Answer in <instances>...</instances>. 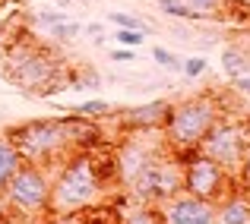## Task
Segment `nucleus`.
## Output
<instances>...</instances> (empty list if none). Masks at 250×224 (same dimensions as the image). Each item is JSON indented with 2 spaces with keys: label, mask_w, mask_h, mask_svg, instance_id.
<instances>
[{
  "label": "nucleus",
  "mask_w": 250,
  "mask_h": 224,
  "mask_svg": "<svg viewBox=\"0 0 250 224\" xmlns=\"http://www.w3.org/2000/svg\"><path fill=\"white\" fill-rule=\"evenodd\" d=\"M22 168V155L13 146L10 136H0V193L6 189V183L13 180V174Z\"/></svg>",
  "instance_id": "ddd939ff"
},
{
  "label": "nucleus",
  "mask_w": 250,
  "mask_h": 224,
  "mask_svg": "<svg viewBox=\"0 0 250 224\" xmlns=\"http://www.w3.org/2000/svg\"><path fill=\"white\" fill-rule=\"evenodd\" d=\"M155 212H159L162 224H215V202L200 199V196L187 193V189L159 202Z\"/></svg>",
  "instance_id": "9d476101"
},
{
  "label": "nucleus",
  "mask_w": 250,
  "mask_h": 224,
  "mask_svg": "<svg viewBox=\"0 0 250 224\" xmlns=\"http://www.w3.org/2000/svg\"><path fill=\"white\" fill-rule=\"evenodd\" d=\"M108 22H114L117 29H136V32H143V35H152V32H155L146 19L133 16V13H108Z\"/></svg>",
  "instance_id": "dca6fc26"
},
{
  "label": "nucleus",
  "mask_w": 250,
  "mask_h": 224,
  "mask_svg": "<svg viewBox=\"0 0 250 224\" xmlns=\"http://www.w3.org/2000/svg\"><path fill=\"white\" fill-rule=\"evenodd\" d=\"M231 79H234V89L244 92V95L250 98V76H231Z\"/></svg>",
  "instance_id": "c85d7f7f"
},
{
  "label": "nucleus",
  "mask_w": 250,
  "mask_h": 224,
  "mask_svg": "<svg viewBox=\"0 0 250 224\" xmlns=\"http://www.w3.org/2000/svg\"><path fill=\"white\" fill-rule=\"evenodd\" d=\"M13 146L19 149L22 161L57 168L70 151L92 149L98 142V127L92 117H42V120H25L6 130Z\"/></svg>",
  "instance_id": "f257e3e1"
},
{
  "label": "nucleus",
  "mask_w": 250,
  "mask_h": 224,
  "mask_svg": "<svg viewBox=\"0 0 250 224\" xmlns=\"http://www.w3.org/2000/svg\"><path fill=\"white\" fill-rule=\"evenodd\" d=\"M184 189L200 196V199L219 202L222 196L231 189V174H228L225 168H219L212 158L193 151V155L184 158Z\"/></svg>",
  "instance_id": "6e6552de"
},
{
  "label": "nucleus",
  "mask_w": 250,
  "mask_h": 224,
  "mask_svg": "<svg viewBox=\"0 0 250 224\" xmlns=\"http://www.w3.org/2000/svg\"><path fill=\"white\" fill-rule=\"evenodd\" d=\"M209 70V60L206 57H187V60H184V67H181V73H184V79H196V76H203Z\"/></svg>",
  "instance_id": "a878e982"
},
{
  "label": "nucleus",
  "mask_w": 250,
  "mask_h": 224,
  "mask_svg": "<svg viewBox=\"0 0 250 224\" xmlns=\"http://www.w3.org/2000/svg\"><path fill=\"white\" fill-rule=\"evenodd\" d=\"M171 111V101L165 98H159V101H146V104H136V108H127L121 117L124 130H130V133H136V130H155L165 123Z\"/></svg>",
  "instance_id": "9b49d317"
},
{
  "label": "nucleus",
  "mask_w": 250,
  "mask_h": 224,
  "mask_svg": "<svg viewBox=\"0 0 250 224\" xmlns=\"http://www.w3.org/2000/svg\"><path fill=\"white\" fill-rule=\"evenodd\" d=\"M6 224H29V221H16V218H10V221H6Z\"/></svg>",
  "instance_id": "473e14b6"
},
{
  "label": "nucleus",
  "mask_w": 250,
  "mask_h": 224,
  "mask_svg": "<svg viewBox=\"0 0 250 224\" xmlns=\"http://www.w3.org/2000/svg\"><path fill=\"white\" fill-rule=\"evenodd\" d=\"M114 41L121 44V48H140L143 41H146V35H143V32H136V29H117L114 32Z\"/></svg>",
  "instance_id": "393cba45"
},
{
  "label": "nucleus",
  "mask_w": 250,
  "mask_h": 224,
  "mask_svg": "<svg viewBox=\"0 0 250 224\" xmlns=\"http://www.w3.org/2000/svg\"><path fill=\"white\" fill-rule=\"evenodd\" d=\"M219 117H222V108L215 95H193V98H184V101L171 104L165 123H162L165 149L184 161L187 155H193L200 149L203 136L209 133V127Z\"/></svg>",
  "instance_id": "20e7f679"
},
{
  "label": "nucleus",
  "mask_w": 250,
  "mask_h": 224,
  "mask_svg": "<svg viewBox=\"0 0 250 224\" xmlns=\"http://www.w3.org/2000/svg\"><path fill=\"white\" fill-rule=\"evenodd\" d=\"M215 224H250V199L244 193H225L215 202Z\"/></svg>",
  "instance_id": "f8f14e48"
},
{
  "label": "nucleus",
  "mask_w": 250,
  "mask_h": 224,
  "mask_svg": "<svg viewBox=\"0 0 250 224\" xmlns=\"http://www.w3.org/2000/svg\"><path fill=\"white\" fill-rule=\"evenodd\" d=\"M3 202L16 221L35 224L42 218H51V174H48V168L22 161V168L6 183Z\"/></svg>",
  "instance_id": "39448f33"
},
{
  "label": "nucleus",
  "mask_w": 250,
  "mask_h": 224,
  "mask_svg": "<svg viewBox=\"0 0 250 224\" xmlns=\"http://www.w3.org/2000/svg\"><path fill=\"white\" fill-rule=\"evenodd\" d=\"M85 32H89V35H92V38H95V41H98V44H102V41H104V29H102V25H98V22H95V25H85Z\"/></svg>",
  "instance_id": "c756f323"
},
{
  "label": "nucleus",
  "mask_w": 250,
  "mask_h": 224,
  "mask_svg": "<svg viewBox=\"0 0 250 224\" xmlns=\"http://www.w3.org/2000/svg\"><path fill=\"white\" fill-rule=\"evenodd\" d=\"M70 85H73V89H98V85H102V76L92 67H83L76 76H70Z\"/></svg>",
  "instance_id": "b1692460"
},
{
  "label": "nucleus",
  "mask_w": 250,
  "mask_h": 224,
  "mask_svg": "<svg viewBox=\"0 0 250 224\" xmlns=\"http://www.w3.org/2000/svg\"><path fill=\"white\" fill-rule=\"evenodd\" d=\"M152 60L159 63V67L171 70V73H181V67H184V60H181V57H177V54H171L168 48H159V44L152 48Z\"/></svg>",
  "instance_id": "5701e85b"
},
{
  "label": "nucleus",
  "mask_w": 250,
  "mask_h": 224,
  "mask_svg": "<svg viewBox=\"0 0 250 224\" xmlns=\"http://www.w3.org/2000/svg\"><path fill=\"white\" fill-rule=\"evenodd\" d=\"M244 149H247V133L238 120L231 117H219V120L209 127V133L203 136L200 142V155L212 158L219 168H225L228 174H238L241 170V158H244Z\"/></svg>",
  "instance_id": "0eeeda50"
},
{
  "label": "nucleus",
  "mask_w": 250,
  "mask_h": 224,
  "mask_svg": "<svg viewBox=\"0 0 250 224\" xmlns=\"http://www.w3.org/2000/svg\"><path fill=\"white\" fill-rule=\"evenodd\" d=\"M108 57H111L114 63H136V51H133V48H114Z\"/></svg>",
  "instance_id": "bb28decb"
},
{
  "label": "nucleus",
  "mask_w": 250,
  "mask_h": 224,
  "mask_svg": "<svg viewBox=\"0 0 250 224\" xmlns=\"http://www.w3.org/2000/svg\"><path fill=\"white\" fill-rule=\"evenodd\" d=\"M80 32H83L80 22H73V19H63V22H57L54 29H48V35L54 38V41L67 44V41H76V35H80Z\"/></svg>",
  "instance_id": "aec40b11"
},
{
  "label": "nucleus",
  "mask_w": 250,
  "mask_h": 224,
  "mask_svg": "<svg viewBox=\"0 0 250 224\" xmlns=\"http://www.w3.org/2000/svg\"><path fill=\"white\" fill-rule=\"evenodd\" d=\"M222 67H225L228 76H244L247 70H250L247 67V57L241 54L238 48H225V51H222Z\"/></svg>",
  "instance_id": "a211bd4d"
},
{
  "label": "nucleus",
  "mask_w": 250,
  "mask_h": 224,
  "mask_svg": "<svg viewBox=\"0 0 250 224\" xmlns=\"http://www.w3.org/2000/svg\"><path fill=\"white\" fill-rule=\"evenodd\" d=\"M80 3H83V0H80Z\"/></svg>",
  "instance_id": "72a5a7b5"
},
{
  "label": "nucleus",
  "mask_w": 250,
  "mask_h": 224,
  "mask_svg": "<svg viewBox=\"0 0 250 224\" xmlns=\"http://www.w3.org/2000/svg\"><path fill=\"white\" fill-rule=\"evenodd\" d=\"M241 180H244V187H250V136H247L244 158H241Z\"/></svg>",
  "instance_id": "cd10ccee"
},
{
  "label": "nucleus",
  "mask_w": 250,
  "mask_h": 224,
  "mask_svg": "<svg viewBox=\"0 0 250 224\" xmlns=\"http://www.w3.org/2000/svg\"><path fill=\"white\" fill-rule=\"evenodd\" d=\"M127 189L140 205H159L184 189V161L165 149L136 174V180Z\"/></svg>",
  "instance_id": "423d86ee"
},
{
  "label": "nucleus",
  "mask_w": 250,
  "mask_h": 224,
  "mask_svg": "<svg viewBox=\"0 0 250 224\" xmlns=\"http://www.w3.org/2000/svg\"><path fill=\"white\" fill-rule=\"evenodd\" d=\"M63 19H70L67 10H42V13H35V16H32V25L48 32V29H54L57 22H63Z\"/></svg>",
  "instance_id": "4be33fe9"
},
{
  "label": "nucleus",
  "mask_w": 250,
  "mask_h": 224,
  "mask_svg": "<svg viewBox=\"0 0 250 224\" xmlns=\"http://www.w3.org/2000/svg\"><path fill=\"white\" fill-rule=\"evenodd\" d=\"M76 224H121L114 218V212H108V208H85V212H76Z\"/></svg>",
  "instance_id": "6ab92c4d"
},
{
  "label": "nucleus",
  "mask_w": 250,
  "mask_h": 224,
  "mask_svg": "<svg viewBox=\"0 0 250 224\" xmlns=\"http://www.w3.org/2000/svg\"><path fill=\"white\" fill-rule=\"evenodd\" d=\"M70 111H73V114H80V117H92V120H98V117L114 114V104H111V101H102V98H89V101L73 104Z\"/></svg>",
  "instance_id": "4468645a"
},
{
  "label": "nucleus",
  "mask_w": 250,
  "mask_h": 224,
  "mask_svg": "<svg viewBox=\"0 0 250 224\" xmlns=\"http://www.w3.org/2000/svg\"><path fill=\"white\" fill-rule=\"evenodd\" d=\"M121 224H162V218H159V212H155V205H140V202H136L121 218Z\"/></svg>",
  "instance_id": "f3484780"
},
{
  "label": "nucleus",
  "mask_w": 250,
  "mask_h": 224,
  "mask_svg": "<svg viewBox=\"0 0 250 224\" xmlns=\"http://www.w3.org/2000/svg\"><path fill=\"white\" fill-rule=\"evenodd\" d=\"M184 3L196 13V19H219L225 13L228 0H184Z\"/></svg>",
  "instance_id": "2eb2a0df"
},
{
  "label": "nucleus",
  "mask_w": 250,
  "mask_h": 224,
  "mask_svg": "<svg viewBox=\"0 0 250 224\" xmlns=\"http://www.w3.org/2000/svg\"><path fill=\"white\" fill-rule=\"evenodd\" d=\"M165 146H149L146 139H143V130H136L133 136H127V139L117 146V151L111 158H114V177L121 187H130V183L136 180V174H140L143 168H146L149 161H152L155 155H162Z\"/></svg>",
  "instance_id": "1a4fd4ad"
},
{
  "label": "nucleus",
  "mask_w": 250,
  "mask_h": 224,
  "mask_svg": "<svg viewBox=\"0 0 250 224\" xmlns=\"http://www.w3.org/2000/svg\"><path fill=\"white\" fill-rule=\"evenodd\" d=\"M13 215H10V208H6V202H3V193H0V224H6Z\"/></svg>",
  "instance_id": "7c9ffc66"
},
{
  "label": "nucleus",
  "mask_w": 250,
  "mask_h": 224,
  "mask_svg": "<svg viewBox=\"0 0 250 224\" xmlns=\"http://www.w3.org/2000/svg\"><path fill=\"white\" fill-rule=\"evenodd\" d=\"M51 3H54L57 10H70V3H73V0H51Z\"/></svg>",
  "instance_id": "2f4dec72"
},
{
  "label": "nucleus",
  "mask_w": 250,
  "mask_h": 224,
  "mask_svg": "<svg viewBox=\"0 0 250 224\" xmlns=\"http://www.w3.org/2000/svg\"><path fill=\"white\" fill-rule=\"evenodd\" d=\"M3 76L6 82L19 85L25 95L54 98L61 89L70 85V73L63 60L51 48L32 41H13L3 51Z\"/></svg>",
  "instance_id": "7ed1b4c3"
},
{
  "label": "nucleus",
  "mask_w": 250,
  "mask_h": 224,
  "mask_svg": "<svg viewBox=\"0 0 250 224\" xmlns=\"http://www.w3.org/2000/svg\"><path fill=\"white\" fill-rule=\"evenodd\" d=\"M159 10L168 13V16H174V19H184V22H196V13L190 10L184 0H159Z\"/></svg>",
  "instance_id": "412c9836"
},
{
  "label": "nucleus",
  "mask_w": 250,
  "mask_h": 224,
  "mask_svg": "<svg viewBox=\"0 0 250 224\" xmlns=\"http://www.w3.org/2000/svg\"><path fill=\"white\" fill-rule=\"evenodd\" d=\"M114 177V158H102L92 149L70 151L51 174V215H73L98 205Z\"/></svg>",
  "instance_id": "f03ea898"
}]
</instances>
